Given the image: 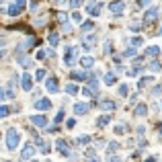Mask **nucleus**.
Returning a JSON list of instances; mask_svg holds the SVG:
<instances>
[{"label":"nucleus","instance_id":"4be33fe9","mask_svg":"<svg viewBox=\"0 0 162 162\" xmlns=\"http://www.w3.org/2000/svg\"><path fill=\"white\" fill-rule=\"evenodd\" d=\"M146 113H148V109H146V105H139L138 109H136V115H138V117L146 115Z\"/></svg>","mask_w":162,"mask_h":162},{"label":"nucleus","instance_id":"5701e85b","mask_svg":"<svg viewBox=\"0 0 162 162\" xmlns=\"http://www.w3.org/2000/svg\"><path fill=\"white\" fill-rule=\"evenodd\" d=\"M66 93L68 94H76L78 93V86H76V84H68V86H66Z\"/></svg>","mask_w":162,"mask_h":162},{"label":"nucleus","instance_id":"4468645a","mask_svg":"<svg viewBox=\"0 0 162 162\" xmlns=\"http://www.w3.org/2000/svg\"><path fill=\"white\" fill-rule=\"evenodd\" d=\"M144 53H146V56H158V53H160V47L158 45H150V47H146Z\"/></svg>","mask_w":162,"mask_h":162},{"label":"nucleus","instance_id":"f8f14e48","mask_svg":"<svg viewBox=\"0 0 162 162\" xmlns=\"http://www.w3.org/2000/svg\"><path fill=\"white\" fill-rule=\"evenodd\" d=\"M45 88L49 93H58V80L56 78H47L45 80Z\"/></svg>","mask_w":162,"mask_h":162},{"label":"nucleus","instance_id":"9b49d317","mask_svg":"<svg viewBox=\"0 0 162 162\" xmlns=\"http://www.w3.org/2000/svg\"><path fill=\"white\" fill-rule=\"evenodd\" d=\"M33 154H35L33 146H25L23 152H21V158H23V160H29V158H33Z\"/></svg>","mask_w":162,"mask_h":162},{"label":"nucleus","instance_id":"7c9ffc66","mask_svg":"<svg viewBox=\"0 0 162 162\" xmlns=\"http://www.w3.org/2000/svg\"><path fill=\"white\" fill-rule=\"evenodd\" d=\"M133 56H136V47L131 45V47L127 49V51H125V58H133Z\"/></svg>","mask_w":162,"mask_h":162},{"label":"nucleus","instance_id":"49530a36","mask_svg":"<svg viewBox=\"0 0 162 162\" xmlns=\"http://www.w3.org/2000/svg\"><path fill=\"white\" fill-rule=\"evenodd\" d=\"M160 136H162V125H160Z\"/></svg>","mask_w":162,"mask_h":162},{"label":"nucleus","instance_id":"a19ab883","mask_svg":"<svg viewBox=\"0 0 162 162\" xmlns=\"http://www.w3.org/2000/svg\"><path fill=\"white\" fill-rule=\"evenodd\" d=\"M117 148H119V146H117L115 142H113V144H111V146H109V152H115V150H117Z\"/></svg>","mask_w":162,"mask_h":162},{"label":"nucleus","instance_id":"ea45409f","mask_svg":"<svg viewBox=\"0 0 162 162\" xmlns=\"http://www.w3.org/2000/svg\"><path fill=\"white\" fill-rule=\"evenodd\" d=\"M86 158H96L94 156V150H86Z\"/></svg>","mask_w":162,"mask_h":162},{"label":"nucleus","instance_id":"c03bdc74","mask_svg":"<svg viewBox=\"0 0 162 162\" xmlns=\"http://www.w3.org/2000/svg\"><path fill=\"white\" fill-rule=\"evenodd\" d=\"M115 133H123V125H117V127H115Z\"/></svg>","mask_w":162,"mask_h":162},{"label":"nucleus","instance_id":"39448f33","mask_svg":"<svg viewBox=\"0 0 162 162\" xmlns=\"http://www.w3.org/2000/svg\"><path fill=\"white\" fill-rule=\"evenodd\" d=\"M74 60H76V47H68V49H66L64 64H66V66H72V64H74Z\"/></svg>","mask_w":162,"mask_h":162},{"label":"nucleus","instance_id":"c9c22d12","mask_svg":"<svg viewBox=\"0 0 162 162\" xmlns=\"http://www.w3.org/2000/svg\"><path fill=\"white\" fill-rule=\"evenodd\" d=\"M45 56H47V51H45V49H39V51H37V60H43Z\"/></svg>","mask_w":162,"mask_h":162},{"label":"nucleus","instance_id":"dca6fc26","mask_svg":"<svg viewBox=\"0 0 162 162\" xmlns=\"http://www.w3.org/2000/svg\"><path fill=\"white\" fill-rule=\"evenodd\" d=\"M88 74L86 72H72V80H86Z\"/></svg>","mask_w":162,"mask_h":162},{"label":"nucleus","instance_id":"aec40b11","mask_svg":"<svg viewBox=\"0 0 162 162\" xmlns=\"http://www.w3.org/2000/svg\"><path fill=\"white\" fill-rule=\"evenodd\" d=\"M17 62H19L21 66H25V68H27V66H31V60L25 58V56H19V58H17Z\"/></svg>","mask_w":162,"mask_h":162},{"label":"nucleus","instance_id":"2eb2a0df","mask_svg":"<svg viewBox=\"0 0 162 162\" xmlns=\"http://www.w3.org/2000/svg\"><path fill=\"white\" fill-rule=\"evenodd\" d=\"M80 64L84 66V68H90V66L94 64V58H90V56H84V58L80 60Z\"/></svg>","mask_w":162,"mask_h":162},{"label":"nucleus","instance_id":"e433bc0d","mask_svg":"<svg viewBox=\"0 0 162 162\" xmlns=\"http://www.w3.org/2000/svg\"><path fill=\"white\" fill-rule=\"evenodd\" d=\"M129 29H131V31H139V23L138 21H133V23L129 25Z\"/></svg>","mask_w":162,"mask_h":162},{"label":"nucleus","instance_id":"bb28decb","mask_svg":"<svg viewBox=\"0 0 162 162\" xmlns=\"http://www.w3.org/2000/svg\"><path fill=\"white\" fill-rule=\"evenodd\" d=\"M103 109H107V111H113V109H115V103H111V101H105V103H103Z\"/></svg>","mask_w":162,"mask_h":162},{"label":"nucleus","instance_id":"412c9836","mask_svg":"<svg viewBox=\"0 0 162 162\" xmlns=\"http://www.w3.org/2000/svg\"><path fill=\"white\" fill-rule=\"evenodd\" d=\"M152 82H154V78H150V76H148V78H142V80H139V88H144V86H148V84H152Z\"/></svg>","mask_w":162,"mask_h":162},{"label":"nucleus","instance_id":"f704fd0d","mask_svg":"<svg viewBox=\"0 0 162 162\" xmlns=\"http://www.w3.org/2000/svg\"><path fill=\"white\" fill-rule=\"evenodd\" d=\"M6 115H8V109L4 105H0V117H6Z\"/></svg>","mask_w":162,"mask_h":162},{"label":"nucleus","instance_id":"f257e3e1","mask_svg":"<svg viewBox=\"0 0 162 162\" xmlns=\"http://www.w3.org/2000/svg\"><path fill=\"white\" fill-rule=\"evenodd\" d=\"M25 6H27V0H14L11 6L6 8V14H11V17H17V14H21L25 11Z\"/></svg>","mask_w":162,"mask_h":162},{"label":"nucleus","instance_id":"f3484780","mask_svg":"<svg viewBox=\"0 0 162 162\" xmlns=\"http://www.w3.org/2000/svg\"><path fill=\"white\" fill-rule=\"evenodd\" d=\"M47 41H49V45H58L60 43V37H58V33H49V37H47Z\"/></svg>","mask_w":162,"mask_h":162},{"label":"nucleus","instance_id":"72a5a7b5","mask_svg":"<svg viewBox=\"0 0 162 162\" xmlns=\"http://www.w3.org/2000/svg\"><path fill=\"white\" fill-rule=\"evenodd\" d=\"M62 119H64V109L58 111V115H56V123H62Z\"/></svg>","mask_w":162,"mask_h":162},{"label":"nucleus","instance_id":"2f4dec72","mask_svg":"<svg viewBox=\"0 0 162 162\" xmlns=\"http://www.w3.org/2000/svg\"><path fill=\"white\" fill-rule=\"evenodd\" d=\"M78 142H80V144H88V142H90V138L84 133V136H78Z\"/></svg>","mask_w":162,"mask_h":162},{"label":"nucleus","instance_id":"393cba45","mask_svg":"<svg viewBox=\"0 0 162 162\" xmlns=\"http://www.w3.org/2000/svg\"><path fill=\"white\" fill-rule=\"evenodd\" d=\"M127 93H129V86H127V84H121V86H119V94H121V96H125Z\"/></svg>","mask_w":162,"mask_h":162},{"label":"nucleus","instance_id":"a18cd8bd","mask_svg":"<svg viewBox=\"0 0 162 162\" xmlns=\"http://www.w3.org/2000/svg\"><path fill=\"white\" fill-rule=\"evenodd\" d=\"M2 99H4V90L0 88V101H2Z\"/></svg>","mask_w":162,"mask_h":162},{"label":"nucleus","instance_id":"a878e982","mask_svg":"<svg viewBox=\"0 0 162 162\" xmlns=\"http://www.w3.org/2000/svg\"><path fill=\"white\" fill-rule=\"evenodd\" d=\"M142 43H144V39H142V37H133V39H131V45H133V47H139Z\"/></svg>","mask_w":162,"mask_h":162},{"label":"nucleus","instance_id":"79ce46f5","mask_svg":"<svg viewBox=\"0 0 162 162\" xmlns=\"http://www.w3.org/2000/svg\"><path fill=\"white\" fill-rule=\"evenodd\" d=\"M138 2H139V6H146V4H150L152 0H138Z\"/></svg>","mask_w":162,"mask_h":162},{"label":"nucleus","instance_id":"de8ad7c7","mask_svg":"<svg viewBox=\"0 0 162 162\" xmlns=\"http://www.w3.org/2000/svg\"><path fill=\"white\" fill-rule=\"evenodd\" d=\"M160 33H162V27H160Z\"/></svg>","mask_w":162,"mask_h":162},{"label":"nucleus","instance_id":"c85d7f7f","mask_svg":"<svg viewBox=\"0 0 162 162\" xmlns=\"http://www.w3.org/2000/svg\"><path fill=\"white\" fill-rule=\"evenodd\" d=\"M93 21H86V23H82V31H90V29H93Z\"/></svg>","mask_w":162,"mask_h":162},{"label":"nucleus","instance_id":"37998d69","mask_svg":"<svg viewBox=\"0 0 162 162\" xmlns=\"http://www.w3.org/2000/svg\"><path fill=\"white\" fill-rule=\"evenodd\" d=\"M70 4H72V6H80V4H82V0H72Z\"/></svg>","mask_w":162,"mask_h":162},{"label":"nucleus","instance_id":"4c0bfd02","mask_svg":"<svg viewBox=\"0 0 162 162\" xmlns=\"http://www.w3.org/2000/svg\"><path fill=\"white\" fill-rule=\"evenodd\" d=\"M58 19H60V23H66V21H68V17H66L64 12H60V14H58Z\"/></svg>","mask_w":162,"mask_h":162},{"label":"nucleus","instance_id":"c756f323","mask_svg":"<svg viewBox=\"0 0 162 162\" xmlns=\"http://www.w3.org/2000/svg\"><path fill=\"white\" fill-rule=\"evenodd\" d=\"M35 78H37V80H43V78H45V70H37V72H35Z\"/></svg>","mask_w":162,"mask_h":162},{"label":"nucleus","instance_id":"a211bd4d","mask_svg":"<svg viewBox=\"0 0 162 162\" xmlns=\"http://www.w3.org/2000/svg\"><path fill=\"white\" fill-rule=\"evenodd\" d=\"M109 121H111V117H109V115H103V117H99L96 125H99V127H105V125H109Z\"/></svg>","mask_w":162,"mask_h":162},{"label":"nucleus","instance_id":"58836bf2","mask_svg":"<svg viewBox=\"0 0 162 162\" xmlns=\"http://www.w3.org/2000/svg\"><path fill=\"white\" fill-rule=\"evenodd\" d=\"M66 125H68V127L72 129V127H74V125H76V119H68V123H66Z\"/></svg>","mask_w":162,"mask_h":162},{"label":"nucleus","instance_id":"6ab92c4d","mask_svg":"<svg viewBox=\"0 0 162 162\" xmlns=\"http://www.w3.org/2000/svg\"><path fill=\"white\" fill-rule=\"evenodd\" d=\"M94 43H96V37H94V35H88V37H86V41H84V47H86V49H90Z\"/></svg>","mask_w":162,"mask_h":162},{"label":"nucleus","instance_id":"9d476101","mask_svg":"<svg viewBox=\"0 0 162 162\" xmlns=\"http://www.w3.org/2000/svg\"><path fill=\"white\" fill-rule=\"evenodd\" d=\"M74 113L76 115H86L88 113V103H76L74 105Z\"/></svg>","mask_w":162,"mask_h":162},{"label":"nucleus","instance_id":"6e6552de","mask_svg":"<svg viewBox=\"0 0 162 162\" xmlns=\"http://www.w3.org/2000/svg\"><path fill=\"white\" fill-rule=\"evenodd\" d=\"M56 148H58V152L62 156H70V148H68V144H66L64 139H58V142H56Z\"/></svg>","mask_w":162,"mask_h":162},{"label":"nucleus","instance_id":"cd10ccee","mask_svg":"<svg viewBox=\"0 0 162 162\" xmlns=\"http://www.w3.org/2000/svg\"><path fill=\"white\" fill-rule=\"evenodd\" d=\"M160 62H150V70H154V72H160Z\"/></svg>","mask_w":162,"mask_h":162},{"label":"nucleus","instance_id":"20e7f679","mask_svg":"<svg viewBox=\"0 0 162 162\" xmlns=\"http://www.w3.org/2000/svg\"><path fill=\"white\" fill-rule=\"evenodd\" d=\"M86 12H88V14H93V17H99V12H101V4H99L96 0H88Z\"/></svg>","mask_w":162,"mask_h":162},{"label":"nucleus","instance_id":"473e14b6","mask_svg":"<svg viewBox=\"0 0 162 162\" xmlns=\"http://www.w3.org/2000/svg\"><path fill=\"white\" fill-rule=\"evenodd\" d=\"M72 21H76V23H80V21H82L80 12H72Z\"/></svg>","mask_w":162,"mask_h":162},{"label":"nucleus","instance_id":"f03ea898","mask_svg":"<svg viewBox=\"0 0 162 162\" xmlns=\"http://www.w3.org/2000/svg\"><path fill=\"white\" fill-rule=\"evenodd\" d=\"M6 146H8V150H14L19 146V131L14 127H11L6 131Z\"/></svg>","mask_w":162,"mask_h":162},{"label":"nucleus","instance_id":"423d86ee","mask_svg":"<svg viewBox=\"0 0 162 162\" xmlns=\"http://www.w3.org/2000/svg\"><path fill=\"white\" fill-rule=\"evenodd\" d=\"M21 86H23V90H31V88H33V78H31L27 72L21 76Z\"/></svg>","mask_w":162,"mask_h":162},{"label":"nucleus","instance_id":"1a4fd4ad","mask_svg":"<svg viewBox=\"0 0 162 162\" xmlns=\"http://www.w3.org/2000/svg\"><path fill=\"white\" fill-rule=\"evenodd\" d=\"M35 109H39V111H47V109H51V101H49V99H39V101L35 103Z\"/></svg>","mask_w":162,"mask_h":162},{"label":"nucleus","instance_id":"b1692460","mask_svg":"<svg viewBox=\"0 0 162 162\" xmlns=\"http://www.w3.org/2000/svg\"><path fill=\"white\" fill-rule=\"evenodd\" d=\"M105 84H109V86L115 84V76H113V74H107V76H105Z\"/></svg>","mask_w":162,"mask_h":162},{"label":"nucleus","instance_id":"ddd939ff","mask_svg":"<svg viewBox=\"0 0 162 162\" xmlns=\"http://www.w3.org/2000/svg\"><path fill=\"white\" fill-rule=\"evenodd\" d=\"M109 11L113 12V14H121L123 12V2H111L109 4Z\"/></svg>","mask_w":162,"mask_h":162},{"label":"nucleus","instance_id":"7ed1b4c3","mask_svg":"<svg viewBox=\"0 0 162 162\" xmlns=\"http://www.w3.org/2000/svg\"><path fill=\"white\" fill-rule=\"evenodd\" d=\"M158 14H160V8H158V6H152L150 11L144 14V23H148V25H150V23H154Z\"/></svg>","mask_w":162,"mask_h":162},{"label":"nucleus","instance_id":"0eeeda50","mask_svg":"<svg viewBox=\"0 0 162 162\" xmlns=\"http://www.w3.org/2000/svg\"><path fill=\"white\" fill-rule=\"evenodd\" d=\"M29 121H31L33 125H37V127H45L47 125V119L43 115H31L29 117Z\"/></svg>","mask_w":162,"mask_h":162}]
</instances>
